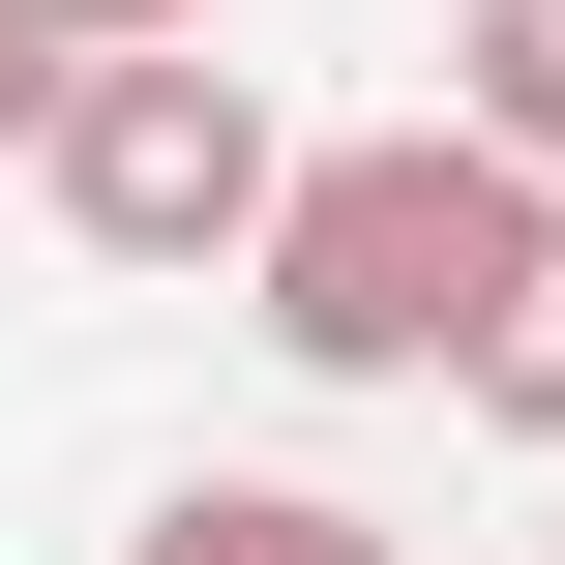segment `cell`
I'll return each mask as SVG.
<instances>
[{"label":"cell","mask_w":565,"mask_h":565,"mask_svg":"<svg viewBox=\"0 0 565 565\" xmlns=\"http://www.w3.org/2000/svg\"><path fill=\"white\" fill-rule=\"evenodd\" d=\"M507 149L477 119H358V149H268V209H238V328L298 358V387H447V328H477V268H507Z\"/></svg>","instance_id":"obj_1"},{"label":"cell","mask_w":565,"mask_h":565,"mask_svg":"<svg viewBox=\"0 0 565 565\" xmlns=\"http://www.w3.org/2000/svg\"><path fill=\"white\" fill-rule=\"evenodd\" d=\"M268 149H298V119H268L209 30H119V60H60V89H30V209H60L119 298H209V268H238V209H268Z\"/></svg>","instance_id":"obj_2"},{"label":"cell","mask_w":565,"mask_h":565,"mask_svg":"<svg viewBox=\"0 0 565 565\" xmlns=\"http://www.w3.org/2000/svg\"><path fill=\"white\" fill-rule=\"evenodd\" d=\"M447 417H477V447H565V179L507 209V268H477V328H447Z\"/></svg>","instance_id":"obj_3"},{"label":"cell","mask_w":565,"mask_h":565,"mask_svg":"<svg viewBox=\"0 0 565 565\" xmlns=\"http://www.w3.org/2000/svg\"><path fill=\"white\" fill-rule=\"evenodd\" d=\"M119 565H417L387 507H328V477H149V536Z\"/></svg>","instance_id":"obj_4"},{"label":"cell","mask_w":565,"mask_h":565,"mask_svg":"<svg viewBox=\"0 0 565 565\" xmlns=\"http://www.w3.org/2000/svg\"><path fill=\"white\" fill-rule=\"evenodd\" d=\"M417 119H477L507 179H565V0H447V89Z\"/></svg>","instance_id":"obj_5"},{"label":"cell","mask_w":565,"mask_h":565,"mask_svg":"<svg viewBox=\"0 0 565 565\" xmlns=\"http://www.w3.org/2000/svg\"><path fill=\"white\" fill-rule=\"evenodd\" d=\"M30 30H60V60H119V30H209V0H30Z\"/></svg>","instance_id":"obj_6"},{"label":"cell","mask_w":565,"mask_h":565,"mask_svg":"<svg viewBox=\"0 0 565 565\" xmlns=\"http://www.w3.org/2000/svg\"><path fill=\"white\" fill-rule=\"evenodd\" d=\"M30 89H60V30H30V0H0V149H30Z\"/></svg>","instance_id":"obj_7"}]
</instances>
